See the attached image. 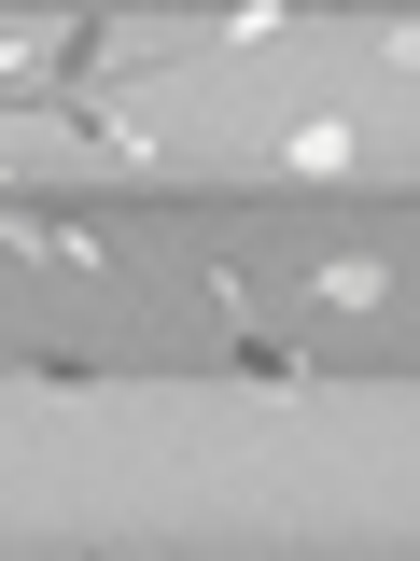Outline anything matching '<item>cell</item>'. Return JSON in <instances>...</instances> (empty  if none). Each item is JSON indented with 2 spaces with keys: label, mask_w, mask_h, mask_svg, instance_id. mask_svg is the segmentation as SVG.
Segmentation results:
<instances>
[{
  "label": "cell",
  "mask_w": 420,
  "mask_h": 561,
  "mask_svg": "<svg viewBox=\"0 0 420 561\" xmlns=\"http://www.w3.org/2000/svg\"><path fill=\"white\" fill-rule=\"evenodd\" d=\"M350 154H364L350 127H294V140H280V169H350Z\"/></svg>",
  "instance_id": "277c9868"
},
{
  "label": "cell",
  "mask_w": 420,
  "mask_h": 561,
  "mask_svg": "<svg viewBox=\"0 0 420 561\" xmlns=\"http://www.w3.org/2000/svg\"><path fill=\"white\" fill-rule=\"evenodd\" d=\"M323 309H393V253H323Z\"/></svg>",
  "instance_id": "7a4b0ae2"
},
{
  "label": "cell",
  "mask_w": 420,
  "mask_h": 561,
  "mask_svg": "<svg viewBox=\"0 0 420 561\" xmlns=\"http://www.w3.org/2000/svg\"><path fill=\"white\" fill-rule=\"evenodd\" d=\"M98 70H113V28H98V14H70V28H14V43H0V84H43V99H84Z\"/></svg>",
  "instance_id": "6da1fadb"
},
{
  "label": "cell",
  "mask_w": 420,
  "mask_h": 561,
  "mask_svg": "<svg viewBox=\"0 0 420 561\" xmlns=\"http://www.w3.org/2000/svg\"><path fill=\"white\" fill-rule=\"evenodd\" d=\"M238 379H253V393H323V365L294 337H238Z\"/></svg>",
  "instance_id": "3957f363"
}]
</instances>
